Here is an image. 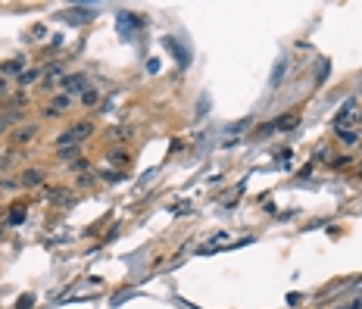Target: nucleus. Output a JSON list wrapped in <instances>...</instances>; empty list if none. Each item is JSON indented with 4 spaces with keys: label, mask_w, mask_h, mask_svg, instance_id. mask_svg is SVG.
<instances>
[{
    "label": "nucleus",
    "mask_w": 362,
    "mask_h": 309,
    "mask_svg": "<svg viewBox=\"0 0 362 309\" xmlns=\"http://www.w3.org/2000/svg\"><path fill=\"white\" fill-rule=\"evenodd\" d=\"M6 165H9V162H6V159H3V156H0V169H6Z\"/></svg>",
    "instance_id": "1a4fd4ad"
},
{
    "label": "nucleus",
    "mask_w": 362,
    "mask_h": 309,
    "mask_svg": "<svg viewBox=\"0 0 362 309\" xmlns=\"http://www.w3.org/2000/svg\"><path fill=\"white\" fill-rule=\"evenodd\" d=\"M38 69H31V72H25V75H22V85H31V81H38Z\"/></svg>",
    "instance_id": "423d86ee"
},
{
    "label": "nucleus",
    "mask_w": 362,
    "mask_h": 309,
    "mask_svg": "<svg viewBox=\"0 0 362 309\" xmlns=\"http://www.w3.org/2000/svg\"><path fill=\"white\" fill-rule=\"evenodd\" d=\"M6 125H9V122H6V119H3V116H0V135H3V132H6Z\"/></svg>",
    "instance_id": "0eeeda50"
},
{
    "label": "nucleus",
    "mask_w": 362,
    "mask_h": 309,
    "mask_svg": "<svg viewBox=\"0 0 362 309\" xmlns=\"http://www.w3.org/2000/svg\"><path fill=\"white\" fill-rule=\"evenodd\" d=\"M341 141L347 147H353V144H359V132H341Z\"/></svg>",
    "instance_id": "20e7f679"
},
{
    "label": "nucleus",
    "mask_w": 362,
    "mask_h": 309,
    "mask_svg": "<svg viewBox=\"0 0 362 309\" xmlns=\"http://www.w3.org/2000/svg\"><path fill=\"white\" fill-rule=\"evenodd\" d=\"M34 135H38V128H34V125H22L19 132H16V141H19V144H28Z\"/></svg>",
    "instance_id": "f03ea898"
},
{
    "label": "nucleus",
    "mask_w": 362,
    "mask_h": 309,
    "mask_svg": "<svg viewBox=\"0 0 362 309\" xmlns=\"http://www.w3.org/2000/svg\"><path fill=\"white\" fill-rule=\"evenodd\" d=\"M41 181H44V172H38V169H34V172L28 169L25 175H22V184H25V187H34V184H41Z\"/></svg>",
    "instance_id": "7ed1b4c3"
},
{
    "label": "nucleus",
    "mask_w": 362,
    "mask_h": 309,
    "mask_svg": "<svg viewBox=\"0 0 362 309\" xmlns=\"http://www.w3.org/2000/svg\"><path fill=\"white\" fill-rule=\"evenodd\" d=\"M19 181H9V178H0V191H16Z\"/></svg>",
    "instance_id": "39448f33"
},
{
    "label": "nucleus",
    "mask_w": 362,
    "mask_h": 309,
    "mask_svg": "<svg viewBox=\"0 0 362 309\" xmlns=\"http://www.w3.org/2000/svg\"><path fill=\"white\" fill-rule=\"evenodd\" d=\"M6 91H9V88H6V81H3V78H0V97H3V94H6Z\"/></svg>",
    "instance_id": "6e6552de"
},
{
    "label": "nucleus",
    "mask_w": 362,
    "mask_h": 309,
    "mask_svg": "<svg viewBox=\"0 0 362 309\" xmlns=\"http://www.w3.org/2000/svg\"><path fill=\"white\" fill-rule=\"evenodd\" d=\"M66 91H69V94L85 91V75H69V78H66Z\"/></svg>",
    "instance_id": "f257e3e1"
}]
</instances>
